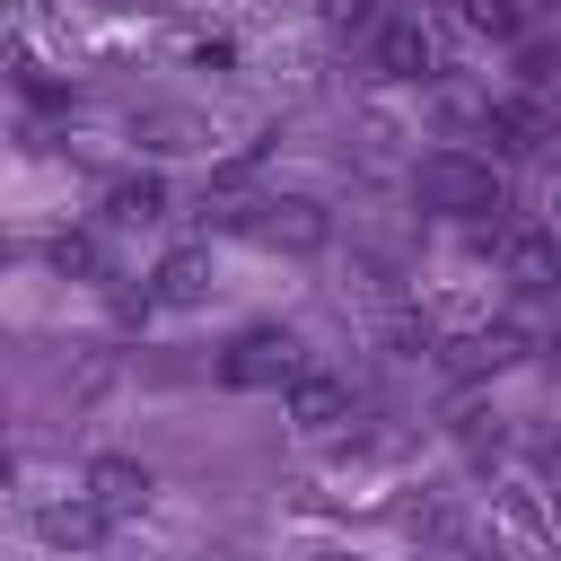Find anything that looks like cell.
I'll return each instance as SVG.
<instances>
[{
    "label": "cell",
    "instance_id": "obj_1",
    "mask_svg": "<svg viewBox=\"0 0 561 561\" xmlns=\"http://www.w3.org/2000/svg\"><path fill=\"white\" fill-rule=\"evenodd\" d=\"M412 202H421V210H438V219H491V210L508 202V184H500V167H491V158L438 149V158H421V167H412Z\"/></svg>",
    "mask_w": 561,
    "mask_h": 561
},
{
    "label": "cell",
    "instance_id": "obj_2",
    "mask_svg": "<svg viewBox=\"0 0 561 561\" xmlns=\"http://www.w3.org/2000/svg\"><path fill=\"white\" fill-rule=\"evenodd\" d=\"M202 210H210V228H245V237H263V245H280V254H316V245L333 237L324 202H245V193H219V202H202Z\"/></svg>",
    "mask_w": 561,
    "mask_h": 561
},
{
    "label": "cell",
    "instance_id": "obj_3",
    "mask_svg": "<svg viewBox=\"0 0 561 561\" xmlns=\"http://www.w3.org/2000/svg\"><path fill=\"white\" fill-rule=\"evenodd\" d=\"M307 359H298V342L280 333V324H254V333H237L228 351H219V386H237V394H254V386H289Z\"/></svg>",
    "mask_w": 561,
    "mask_h": 561
},
{
    "label": "cell",
    "instance_id": "obj_4",
    "mask_svg": "<svg viewBox=\"0 0 561 561\" xmlns=\"http://www.w3.org/2000/svg\"><path fill=\"white\" fill-rule=\"evenodd\" d=\"M430 70H438L430 18H386L377 26V79H430Z\"/></svg>",
    "mask_w": 561,
    "mask_h": 561
},
{
    "label": "cell",
    "instance_id": "obj_5",
    "mask_svg": "<svg viewBox=\"0 0 561 561\" xmlns=\"http://www.w3.org/2000/svg\"><path fill=\"white\" fill-rule=\"evenodd\" d=\"M482 131H491L508 158H535V149H552V140H561V131H552V114H543L535 96H491V105H482Z\"/></svg>",
    "mask_w": 561,
    "mask_h": 561
},
{
    "label": "cell",
    "instance_id": "obj_6",
    "mask_svg": "<svg viewBox=\"0 0 561 561\" xmlns=\"http://www.w3.org/2000/svg\"><path fill=\"white\" fill-rule=\"evenodd\" d=\"M105 526H114V517H105L88 491H70V500H44V508H35V535H44L53 552H96V543H105Z\"/></svg>",
    "mask_w": 561,
    "mask_h": 561
},
{
    "label": "cell",
    "instance_id": "obj_7",
    "mask_svg": "<svg viewBox=\"0 0 561 561\" xmlns=\"http://www.w3.org/2000/svg\"><path fill=\"white\" fill-rule=\"evenodd\" d=\"M289 421H298L307 438L342 430V421H351V386H342V377H324V368H298V377H289Z\"/></svg>",
    "mask_w": 561,
    "mask_h": 561
},
{
    "label": "cell",
    "instance_id": "obj_8",
    "mask_svg": "<svg viewBox=\"0 0 561 561\" xmlns=\"http://www.w3.org/2000/svg\"><path fill=\"white\" fill-rule=\"evenodd\" d=\"M210 298V245H175L149 272V307H202Z\"/></svg>",
    "mask_w": 561,
    "mask_h": 561
},
{
    "label": "cell",
    "instance_id": "obj_9",
    "mask_svg": "<svg viewBox=\"0 0 561 561\" xmlns=\"http://www.w3.org/2000/svg\"><path fill=\"white\" fill-rule=\"evenodd\" d=\"M88 500H96L105 517H140V508H149V465H131V456H96V465H88Z\"/></svg>",
    "mask_w": 561,
    "mask_h": 561
},
{
    "label": "cell",
    "instance_id": "obj_10",
    "mask_svg": "<svg viewBox=\"0 0 561 561\" xmlns=\"http://www.w3.org/2000/svg\"><path fill=\"white\" fill-rule=\"evenodd\" d=\"M500 263H508L517 289H561V237H552V228H517V237L500 245Z\"/></svg>",
    "mask_w": 561,
    "mask_h": 561
},
{
    "label": "cell",
    "instance_id": "obj_11",
    "mask_svg": "<svg viewBox=\"0 0 561 561\" xmlns=\"http://www.w3.org/2000/svg\"><path fill=\"white\" fill-rule=\"evenodd\" d=\"M105 219H123V228H149V219H167V175H158V167H131V175H114V184H105Z\"/></svg>",
    "mask_w": 561,
    "mask_h": 561
},
{
    "label": "cell",
    "instance_id": "obj_12",
    "mask_svg": "<svg viewBox=\"0 0 561 561\" xmlns=\"http://www.w3.org/2000/svg\"><path fill=\"white\" fill-rule=\"evenodd\" d=\"M517 359V333L508 324H491V333H465L456 351H447V368H465V377H482V368H508Z\"/></svg>",
    "mask_w": 561,
    "mask_h": 561
},
{
    "label": "cell",
    "instance_id": "obj_13",
    "mask_svg": "<svg viewBox=\"0 0 561 561\" xmlns=\"http://www.w3.org/2000/svg\"><path fill=\"white\" fill-rule=\"evenodd\" d=\"M53 272H70V280H96V272H105L96 237H53Z\"/></svg>",
    "mask_w": 561,
    "mask_h": 561
},
{
    "label": "cell",
    "instance_id": "obj_14",
    "mask_svg": "<svg viewBox=\"0 0 561 561\" xmlns=\"http://www.w3.org/2000/svg\"><path fill=\"white\" fill-rule=\"evenodd\" d=\"M465 26L473 35H517V0H465Z\"/></svg>",
    "mask_w": 561,
    "mask_h": 561
},
{
    "label": "cell",
    "instance_id": "obj_15",
    "mask_svg": "<svg viewBox=\"0 0 561 561\" xmlns=\"http://www.w3.org/2000/svg\"><path fill=\"white\" fill-rule=\"evenodd\" d=\"M324 18H333V26H359V18H368V0H324Z\"/></svg>",
    "mask_w": 561,
    "mask_h": 561
},
{
    "label": "cell",
    "instance_id": "obj_16",
    "mask_svg": "<svg viewBox=\"0 0 561 561\" xmlns=\"http://www.w3.org/2000/svg\"><path fill=\"white\" fill-rule=\"evenodd\" d=\"M543 359H552V368H561V333H552V342H543Z\"/></svg>",
    "mask_w": 561,
    "mask_h": 561
},
{
    "label": "cell",
    "instance_id": "obj_17",
    "mask_svg": "<svg viewBox=\"0 0 561 561\" xmlns=\"http://www.w3.org/2000/svg\"><path fill=\"white\" fill-rule=\"evenodd\" d=\"M9 473H18V456H9V447H0V482H9Z\"/></svg>",
    "mask_w": 561,
    "mask_h": 561
},
{
    "label": "cell",
    "instance_id": "obj_18",
    "mask_svg": "<svg viewBox=\"0 0 561 561\" xmlns=\"http://www.w3.org/2000/svg\"><path fill=\"white\" fill-rule=\"evenodd\" d=\"M552 237H561V184H552Z\"/></svg>",
    "mask_w": 561,
    "mask_h": 561
}]
</instances>
